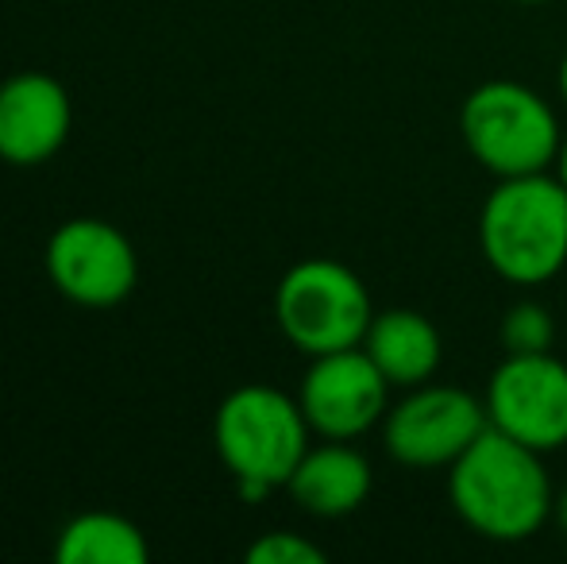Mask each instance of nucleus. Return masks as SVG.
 <instances>
[{
  "label": "nucleus",
  "instance_id": "nucleus-16",
  "mask_svg": "<svg viewBox=\"0 0 567 564\" xmlns=\"http://www.w3.org/2000/svg\"><path fill=\"white\" fill-rule=\"evenodd\" d=\"M553 519H556V526H560V534L567 537V488L556 495V503H553Z\"/></svg>",
  "mask_w": 567,
  "mask_h": 564
},
{
  "label": "nucleus",
  "instance_id": "nucleus-4",
  "mask_svg": "<svg viewBox=\"0 0 567 564\" xmlns=\"http://www.w3.org/2000/svg\"><path fill=\"white\" fill-rule=\"evenodd\" d=\"M460 136L494 178L553 171L564 129L556 109L522 82H483L460 105Z\"/></svg>",
  "mask_w": 567,
  "mask_h": 564
},
{
  "label": "nucleus",
  "instance_id": "nucleus-11",
  "mask_svg": "<svg viewBox=\"0 0 567 564\" xmlns=\"http://www.w3.org/2000/svg\"><path fill=\"white\" fill-rule=\"evenodd\" d=\"M374 488L371 460L348 441H324L309 444V452L301 457V464L293 468L290 499L313 519H343L355 514L367 503Z\"/></svg>",
  "mask_w": 567,
  "mask_h": 564
},
{
  "label": "nucleus",
  "instance_id": "nucleus-9",
  "mask_svg": "<svg viewBox=\"0 0 567 564\" xmlns=\"http://www.w3.org/2000/svg\"><path fill=\"white\" fill-rule=\"evenodd\" d=\"M301 414L324 441H355L382 425L390 410V383L379 363L359 348L313 356L301 376Z\"/></svg>",
  "mask_w": 567,
  "mask_h": 564
},
{
  "label": "nucleus",
  "instance_id": "nucleus-8",
  "mask_svg": "<svg viewBox=\"0 0 567 564\" xmlns=\"http://www.w3.org/2000/svg\"><path fill=\"white\" fill-rule=\"evenodd\" d=\"M486 422L537 452L567 444V363L553 352L506 356L486 379Z\"/></svg>",
  "mask_w": 567,
  "mask_h": 564
},
{
  "label": "nucleus",
  "instance_id": "nucleus-2",
  "mask_svg": "<svg viewBox=\"0 0 567 564\" xmlns=\"http://www.w3.org/2000/svg\"><path fill=\"white\" fill-rule=\"evenodd\" d=\"M478 248L514 286H540L567 264V189L553 171L498 178L478 213Z\"/></svg>",
  "mask_w": 567,
  "mask_h": 564
},
{
  "label": "nucleus",
  "instance_id": "nucleus-18",
  "mask_svg": "<svg viewBox=\"0 0 567 564\" xmlns=\"http://www.w3.org/2000/svg\"><path fill=\"white\" fill-rule=\"evenodd\" d=\"M556 82H560V101H564V109H567V51H564V59H560V78H556Z\"/></svg>",
  "mask_w": 567,
  "mask_h": 564
},
{
  "label": "nucleus",
  "instance_id": "nucleus-15",
  "mask_svg": "<svg viewBox=\"0 0 567 564\" xmlns=\"http://www.w3.org/2000/svg\"><path fill=\"white\" fill-rule=\"evenodd\" d=\"M251 564H324V550L293 530H270L247 550Z\"/></svg>",
  "mask_w": 567,
  "mask_h": 564
},
{
  "label": "nucleus",
  "instance_id": "nucleus-3",
  "mask_svg": "<svg viewBox=\"0 0 567 564\" xmlns=\"http://www.w3.org/2000/svg\"><path fill=\"white\" fill-rule=\"evenodd\" d=\"M309 422L293 394L267 383L236 387L213 418V441L247 503L286 488L309 452Z\"/></svg>",
  "mask_w": 567,
  "mask_h": 564
},
{
  "label": "nucleus",
  "instance_id": "nucleus-7",
  "mask_svg": "<svg viewBox=\"0 0 567 564\" xmlns=\"http://www.w3.org/2000/svg\"><path fill=\"white\" fill-rule=\"evenodd\" d=\"M43 264L54 290L85 309L120 306L140 283L132 240L101 217H74L54 228Z\"/></svg>",
  "mask_w": 567,
  "mask_h": 564
},
{
  "label": "nucleus",
  "instance_id": "nucleus-5",
  "mask_svg": "<svg viewBox=\"0 0 567 564\" xmlns=\"http://www.w3.org/2000/svg\"><path fill=\"white\" fill-rule=\"evenodd\" d=\"M275 321L282 337L309 360L340 348H359L374 321L371 290L340 259H301L278 283Z\"/></svg>",
  "mask_w": 567,
  "mask_h": 564
},
{
  "label": "nucleus",
  "instance_id": "nucleus-19",
  "mask_svg": "<svg viewBox=\"0 0 567 564\" xmlns=\"http://www.w3.org/2000/svg\"><path fill=\"white\" fill-rule=\"evenodd\" d=\"M517 4H545V0H517Z\"/></svg>",
  "mask_w": 567,
  "mask_h": 564
},
{
  "label": "nucleus",
  "instance_id": "nucleus-17",
  "mask_svg": "<svg viewBox=\"0 0 567 564\" xmlns=\"http://www.w3.org/2000/svg\"><path fill=\"white\" fill-rule=\"evenodd\" d=\"M553 174L564 182V189H567V132H564V140H560V151H556V163H553Z\"/></svg>",
  "mask_w": 567,
  "mask_h": 564
},
{
  "label": "nucleus",
  "instance_id": "nucleus-1",
  "mask_svg": "<svg viewBox=\"0 0 567 564\" xmlns=\"http://www.w3.org/2000/svg\"><path fill=\"white\" fill-rule=\"evenodd\" d=\"M540 457L545 452L486 425V433L449 468V499L463 526L486 542H529L553 519L556 503Z\"/></svg>",
  "mask_w": 567,
  "mask_h": 564
},
{
  "label": "nucleus",
  "instance_id": "nucleus-6",
  "mask_svg": "<svg viewBox=\"0 0 567 564\" xmlns=\"http://www.w3.org/2000/svg\"><path fill=\"white\" fill-rule=\"evenodd\" d=\"M486 402L475 399L463 387L421 383L410 387L405 399H398L382 418V444L405 468L433 472L452 468L478 437L486 433Z\"/></svg>",
  "mask_w": 567,
  "mask_h": 564
},
{
  "label": "nucleus",
  "instance_id": "nucleus-12",
  "mask_svg": "<svg viewBox=\"0 0 567 564\" xmlns=\"http://www.w3.org/2000/svg\"><path fill=\"white\" fill-rule=\"evenodd\" d=\"M363 352L379 363L390 387H421L441 371L444 340L441 329L417 309H382L363 337Z\"/></svg>",
  "mask_w": 567,
  "mask_h": 564
},
{
  "label": "nucleus",
  "instance_id": "nucleus-14",
  "mask_svg": "<svg viewBox=\"0 0 567 564\" xmlns=\"http://www.w3.org/2000/svg\"><path fill=\"white\" fill-rule=\"evenodd\" d=\"M498 340L506 356H537L553 352L556 345V321L540 301H517L506 309L498 325Z\"/></svg>",
  "mask_w": 567,
  "mask_h": 564
},
{
  "label": "nucleus",
  "instance_id": "nucleus-10",
  "mask_svg": "<svg viewBox=\"0 0 567 564\" xmlns=\"http://www.w3.org/2000/svg\"><path fill=\"white\" fill-rule=\"evenodd\" d=\"M74 129V105L62 82L23 70L0 82V158L8 166H39L54 158Z\"/></svg>",
  "mask_w": 567,
  "mask_h": 564
},
{
  "label": "nucleus",
  "instance_id": "nucleus-13",
  "mask_svg": "<svg viewBox=\"0 0 567 564\" xmlns=\"http://www.w3.org/2000/svg\"><path fill=\"white\" fill-rule=\"evenodd\" d=\"M151 545L132 519L113 511H85L62 526L54 542L59 564H143Z\"/></svg>",
  "mask_w": 567,
  "mask_h": 564
}]
</instances>
